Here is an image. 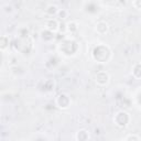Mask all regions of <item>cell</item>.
Returning <instances> with one entry per match:
<instances>
[{"label":"cell","mask_w":141,"mask_h":141,"mask_svg":"<svg viewBox=\"0 0 141 141\" xmlns=\"http://www.w3.org/2000/svg\"><path fill=\"white\" fill-rule=\"evenodd\" d=\"M89 7V9H87L88 11H91V12H95L96 11V9H97V7H96V5L95 4H93V2H91V4H88L87 5V8Z\"/></svg>","instance_id":"1"}]
</instances>
